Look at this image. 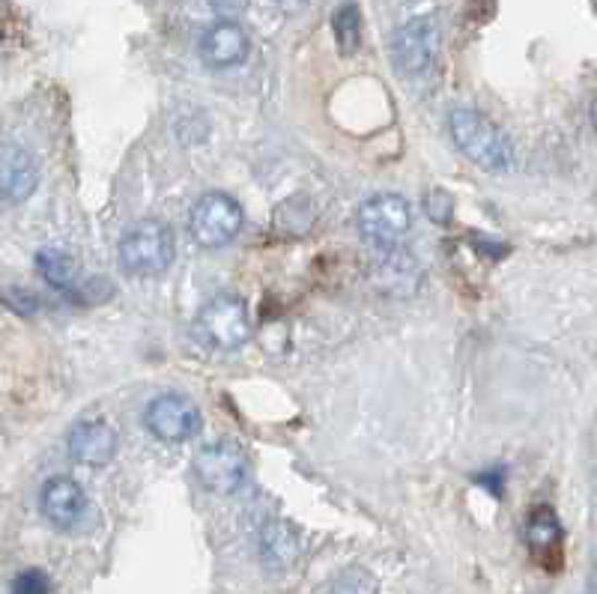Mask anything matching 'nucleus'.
Here are the masks:
<instances>
[{"label":"nucleus","mask_w":597,"mask_h":594,"mask_svg":"<svg viewBox=\"0 0 597 594\" xmlns=\"http://www.w3.org/2000/svg\"><path fill=\"white\" fill-rule=\"evenodd\" d=\"M448 129L458 149L487 173L514 171V147L499 129L472 108H454L448 117Z\"/></svg>","instance_id":"f257e3e1"},{"label":"nucleus","mask_w":597,"mask_h":594,"mask_svg":"<svg viewBox=\"0 0 597 594\" xmlns=\"http://www.w3.org/2000/svg\"><path fill=\"white\" fill-rule=\"evenodd\" d=\"M252 335V320H248V308L240 296H221L209 299L195 317V338L209 350H240L242 343Z\"/></svg>","instance_id":"f03ea898"},{"label":"nucleus","mask_w":597,"mask_h":594,"mask_svg":"<svg viewBox=\"0 0 597 594\" xmlns=\"http://www.w3.org/2000/svg\"><path fill=\"white\" fill-rule=\"evenodd\" d=\"M358 233L379 254H394L413 228V209L401 195H374L358 209Z\"/></svg>","instance_id":"7ed1b4c3"},{"label":"nucleus","mask_w":597,"mask_h":594,"mask_svg":"<svg viewBox=\"0 0 597 594\" xmlns=\"http://www.w3.org/2000/svg\"><path fill=\"white\" fill-rule=\"evenodd\" d=\"M176 240L165 221H138L120 240V260L132 275H159L173 264Z\"/></svg>","instance_id":"20e7f679"},{"label":"nucleus","mask_w":597,"mask_h":594,"mask_svg":"<svg viewBox=\"0 0 597 594\" xmlns=\"http://www.w3.org/2000/svg\"><path fill=\"white\" fill-rule=\"evenodd\" d=\"M195 475L204 490L228 496L248 481V458L236 443L219 439V443H209L197 451Z\"/></svg>","instance_id":"39448f33"},{"label":"nucleus","mask_w":597,"mask_h":594,"mask_svg":"<svg viewBox=\"0 0 597 594\" xmlns=\"http://www.w3.org/2000/svg\"><path fill=\"white\" fill-rule=\"evenodd\" d=\"M439 51V27L434 19H413L391 39V63L406 78H418L434 66Z\"/></svg>","instance_id":"423d86ee"},{"label":"nucleus","mask_w":597,"mask_h":594,"mask_svg":"<svg viewBox=\"0 0 597 594\" xmlns=\"http://www.w3.org/2000/svg\"><path fill=\"white\" fill-rule=\"evenodd\" d=\"M242 230V209L224 192H209L192 209V233L204 248H219L236 240Z\"/></svg>","instance_id":"0eeeda50"},{"label":"nucleus","mask_w":597,"mask_h":594,"mask_svg":"<svg viewBox=\"0 0 597 594\" xmlns=\"http://www.w3.org/2000/svg\"><path fill=\"white\" fill-rule=\"evenodd\" d=\"M147 431L161 443H185L200 434V410L183 395H159L144 412Z\"/></svg>","instance_id":"6e6552de"},{"label":"nucleus","mask_w":597,"mask_h":594,"mask_svg":"<svg viewBox=\"0 0 597 594\" xmlns=\"http://www.w3.org/2000/svg\"><path fill=\"white\" fill-rule=\"evenodd\" d=\"M39 508L51 526L75 529L87 511V496L81 490L78 481L58 475V478L46 481V487L39 493Z\"/></svg>","instance_id":"1a4fd4ad"},{"label":"nucleus","mask_w":597,"mask_h":594,"mask_svg":"<svg viewBox=\"0 0 597 594\" xmlns=\"http://www.w3.org/2000/svg\"><path fill=\"white\" fill-rule=\"evenodd\" d=\"M200 60L209 69H233L248 58L252 43L236 22H219L200 36Z\"/></svg>","instance_id":"9d476101"},{"label":"nucleus","mask_w":597,"mask_h":594,"mask_svg":"<svg viewBox=\"0 0 597 594\" xmlns=\"http://www.w3.org/2000/svg\"><path fill=\"white\" fill-rule=\"evenodd\" d=\"M526 544L532 559L538 561L540 568H550L556 571L562 565V547H564V532L559 517L547 505H538L526 523Z\"/></svg>","instance_id":"9b49d317"},{"label":"nucleus","mask_w":597,"mask_h":594,"mask_svg":"<svg viewBox=\"0 0 597 594\" xmlns=\"http://www.w3.org/2000/svg\"><path fill=\"white\" fill-rule=\"evenodd\" d=\"M70 454L84 466H108L117 454V431L102 419L78 422L70 431Z\"/></svg>","instance_id":"f8f14e48"},{"label":"nucleus","mask_w":597,"mask_h":594,"mask_svg":"<svg viewBox=\"0 0 597 594\" xmlns=\"http://www.w3.org/2000/svg\"><path fill=\"white\" fill-rule=\"evenodd\" d=\"M39 185V165L24 147L3 149V195L10 204L27 201Z\"/></svg>","instance_id":"ddd939ff"},{"label":"nucleus","mask_w":597,"mask_h":594,"mask_svg":"<svg viewBox=\"0 0 597 594\" xmlns=\"http://www.w3.org/2000/svg\"><path fill=\"white\" fill-rule=\"evenodd\" d=\"M257 549H260V559H264L269 568H288L290 561L296 559L298 537L288 523L269 520V523L260 529V535H257Z\"/></svg>","instance_id":"4468645a"},{"label":"nucleus","mask_w":597,"mask_h":594,"mask_svg":"<svg viewBox=\"0 0 597 594\" xmlns=\"http://www.w3.org/2000/svg\"><path fill=\"white\" fill-rule=\"evenodd\" d=\"M36 266H39V275L46 278L48 284L58 287V290H66V287L75 284V275H78V266L72 260L70 254L60 252V248H42L36 254Z\"/></svg>","instance_id":"2eb2a0df"},{"label":"nucleus","mask_w":597,"mask_h":594,"mask_svg":"<svg viewBox=\"0 0 597 594\" xmlns=\"http://www.w3.org/2000/svg\"><path fill=\"white\" fill-rule=\"evenodd\" d=\"M334 43L341 48V54H353L362 43V12L356 3H341L332 15Z\"/></svg>","instance_id":"dca6fc26"},{"label":"nucleus","mask_w":597,"mask_h":594,"mask_svg":"<svg viewBox=\"0 0 597 594\" xmlns=\"http://www.w3.org/2000/svg\"><path fill=\"white\" fill-rule=\"evenodd\" d=\"M329 594H377V580L362 568H350L334 580Z\"/></svg>","instance_id":"f3484780"},{"label":"nucleus","mask_w":597,"mask_h":594,"mask_svg":"<svg viewBox=\"0 0 597 594\" xmlns=\"http://www.w3.org/2000/svg\"><path fill=\"white\" fill-rule=\"evenodd\" d=\"M51 585H48V577L42 571H22L15 580H12V594H48Z\"/></svg>","instance_id":"a211bd4d"},{"label":"nucleus","mask_w":597,"mask_h":594,"mask_svg":"<svg viewBox=\"0 0 597 594\" xmlns=\"http://www.w3.org/2000/svg\"><path fill=\"white\" fill-rule=\"evenodd\" d=\"M425 209L427 216L434 218L437 225H448V221H451V213H454V201H451V195H446L442 189H437V192L427 195Z\"/></svg>","instance_id":"6ab92c4d"},{"label":"nucleus","mask_w":597,"mask_h":594,"mask_svg":"<svg viewBox=\"0 0 597 594\" xmlns=\"http://www.w3.org/2000/svg\"><path fill=\"white\" fill-rule=\"evenodd\" d=\"M108 296H111V284L105 278H93V281H87V284H81L75 290V299H78L81 305H99Z\"/></svg>","instance_id":"aec40b11"},{"label":"nucleus","mask_w":597,"mask_h":594,"mask_svg":"<svg viewBox=\"0 0 597 594\" xmlns=\"http://www.w3.org/2000/svg\"><path fill=\"white\" fill-rule=\"evenodd\" d=\"M3 302H7V308L15 311V314H24V317H31L36 311V296L34 293H27V290H19V287H7V293H3Z\"/></svg>","instance_id":"412c9836"},{"label":"nucleus","mask_w":597,"mask_h":594,"mask_svg":"<svg viewBox=\"0 0 597 594\" xmlns=\"http://www.w3.org/2000/svg\"><path fill=\"white\" fill-rule=\"evenodd\" d=\"M209 3H212L219 12H242L248 0H209Z\"/></svg>","instance_id":"4be33fe9"},{"label":"nucleus","mask_w":597,"mask_h":594,"mask_svg":"<svg viewBox=\"0 0 597 594\" xmlns=\"http://www.w3.org/2000/svg\"><path fill=\"white\" fill-rule=\"evenodd\" d=\"M588 594H597V568L592 573V580H588Z\"/></svg>","instance_id":"5701e85b"},{"label":"nucleus","mask_w":597,"mask_h":594,"mask_svg":"<svg viewBox=\"0 0 597 594\" xmlns=\"http://www.w3.org/2000/svg\"><path fill=\"white\" fill-rule=\"evenodd\" d=\"M592 120H595V132H597V105H595V111H592Z\"/></svg>","instance_id":"b1692460"}]
</instances>
